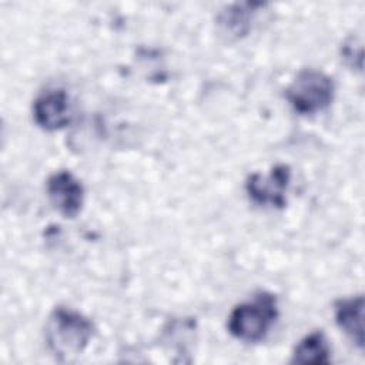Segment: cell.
I'll return each mask as SVG.
<instances>
[{"label": "cell", "instance_id": "1", "mask_svg": "<svg viewBox=\"0 0 365 365\" xmlns=\"http://www.w3.org/2000/svg\"><path fill=\"white\" fill-rule=\"evenodd\" d=\"M93 336V324L81 314L56 308L46 325V341L58 359H70L83 352Z\"/></svg>", "mask_w": 365, "mask_h": 365}, {"label": "cell", "instance_id": "2", "mask_svg": "<svg viewBox=\"0 0 365 365\" xmlns=\"http://www.w3.org/2000/svg\"><path fill=\"white\" fill-rule=\"evenodd\" d=\"M278 317L277 298L268 292L237 305L228 318V331L241 341H261Z\"/></svg>", "mask_w": 365, "mask_h": 365}, {"label": "cell", "instance_id": "3", "mask_svg": "<svg viewBox=\"0 0 365 365\" xmlns=\"http://www.w3.org/2000/svg\"><path fill=\"white\" fill-rule=\"evenodd\" d=\"M334 81L322 71L307 68L298 73L287 88V100L299 114H315L334 98Z\"/></svg>", "mask_w": 365, "mask_h": 365}, {"label": "cell", "instance_id": "4", "mask_svg": "<svg viewBox=\"0 0 365 365\" xmlns=\"http://www.w3.org/2000/svg\"><path fill=\"white\" fill-rule=\"evenodd\" d=\"M291 180L288 165L279 164L269 170L268 174L255 173L248 177L245 188L250 198L259 205L282 208L287 202V190Z\"/></svg>", "mask_w": 365, "mask_h": 365}, {"label": "cell", "instance_id": "5", "mask_svg": "<svg viewBox=\"0 0 365 365\" xmlns=\"http://www.w3.org/2000/svg\"><path fill=\"white\" fill-rule=\"evenodd\" d=\"M33 117L37 125L47 131H56L67 127L73 117L67 93L61 88L41 93L33 104Z\"/></svg>", "mask_w": 365, "mask_h": 365}, {"label": "cell", "instance_id": "6", "mask_svg": "<svg viewBox=\"0 0 365 365\" xmlns=\"http://www.w3.org/2000/svg\"><path fill=\"white\" fill-rule=\"evenodd\" d=\"M47 194L51 204L67 218L76 217L83 207L84 188L68 171H57L48 177Z\"/></svg>", "mask_w": 365, "mask_h": 365}, {"label": "cell", "instance_id": "7", "mask_svg": "<svg viewBox=\"0 0 365 365\" xmlns=\"http://www.w3.org/2000/svg\"><path fill=\"white\" fill-rule=\"evenodd\" d=\"M335 321L338 327L362 349L364 346V297L356 295L339 299L335 304Z\"/></svg>", "mask_w": 365, "mask_h": 365}, {"label": "cell", "instance_id": "8", "mask_svg": "<svg viewBox=\"0 0 365 365\" xmlns=\"http://www.w3.org/2000/svg\"><path fill=\"white\" fill-rule=\"evenodd\" d=\"M329 355L331 349L325 335L315 331L298 342L292 354V362L321 365L329 362Z\"/></svg>", "mask_w": 365, "mask_h": 365}, {"label": "cell", "instance_id": "9", "mask_svg": "<svg viewBox=\"0 0 365 365\" xmlns=\"http://www.w3.org/2000/svg\"><path fill=\"white\" fill-rule=\"evenodd\" d=\"M261 6L262 3H242L230 6L225 11H221L218 16V23L228 34L234 37L244 36L250 30L255 9Z\"/></svg>", "mask_w": 365, "mask_h": 365}]
</instances>
